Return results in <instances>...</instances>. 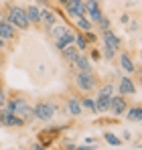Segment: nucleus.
I'll list each match as a JSON object with an SVG mask.
<instances>
[{"label": "nucleus", "mask_w": 142, "mask_h": 150, "mask_svg": "<svg viewBox=\"0 0 142 150\" xmlns=\"http://www.w3.org/2000/svg\"><path fill=\"white\" fill-rule=\"evenodd\" d=\"M6 23L10 26H14V28H21V30H26L28 28V18H26V10L21 8V6H10L8 8V14H6V18H4Z\"/></svg>", "instance_id": "nucleus-1"}, {"label": "nucleus", "mask_w": 142, "mask_h": 150, "mask_svg": "<svg viewBox=\"0 0 142 150\" xmlns=\"http://www.w3.org/2000/svg\"><path fill=\"white\" fill-rule=\"evenodd\" d=\"M33 112H35V120H41V122H51L55 118V112H57V105L53 101H37L33 105Z\"/></svg>", "instance_id": "nucleus-2"}, {"label": "nucleus", "mask_w": 142, "mask_h": 150, "mask_svg": "<svg viewBox=\"0 0 142 150\" xmlns=\"http://www.w3.org/2000/svg\"><path fill=\"white\" fill-rule=\"evenodd\" d=\"M75 85H77L79 91L89 93V91H94L97 87V77L94 73H77L75 75Z\"/></svg>", "instance_id": "nucleus-3"}, {"label": "nucleus", "mask_w": 142, "mask_h": 150, "mask_svg": "<svg viewBox=\"0 0 142 150\" xmlns=\"http://www.w3.org/2000/svg\"><path fill=\"white\" fill-rule=\"evenodd\" d=\"M126 108H128V101H126L124 96H112L108 112H112V116H122L126 112Z\"/></svg>", "instance_id": "nucleus-4"}, {"label": "nucleus", "mask_w": 142, "mask_h": 150, "mask_svg": "<svg viewBox=\"0 0 142 150\" xmlns=\"http://www.w3.org/2000/svg\"><path fill=\"white\" fill-rule=\"evenodd\" d=\"M2 126H6V128H23L26 122H24L21 116H16V114H12V112H6L4 110V114H2Z\"/></svg>", "instance_id": "nucleus-5"}, {"label": "nucleus", "mask_w": 142, "mask_h": 150, "mask_svg": "<svg viewBox=\"0 0 142 150\" xmlns=\"http://www.w3.org/2000/svg\"><path fill=\"white\" fill-rule=\"evenodd\" d=\"M65 12L73 16V18H79V16H85V6H83V0H69V4L65 6Z\"/></svg>", "instance_id": "nucleus-6"}, {"label": "nucleus", "mask_w": 142, "mask_h": 150, "mask_svg": "<svg viewBox=\"0 0 142 150\" xmlns=\"http://www.w3.org/2000/svg\"><path fill=\"white\" fill-rule=\"evenodd\" d=\"M102 41H104L106 47H110V49H114V51H118L120 47H122V39H120L116 33H112V30L102 33Z\"/></svg>", "instance_id": "nucleus-7"}, {"label": "nucleus", "mask_w": 142, "mask_h": 150, "mask_svg": "<svg viewBox=\"0 0 142 150\" xmlns=\"http://www.w3.org/2000/svg\"><path fill=\"white\" fill-rule=\"evenodd\" d=\"M41 25L45 26L47 30H51L53 26L57 25V12L51 10V8H43L41 10Z\"/></svg>", "instance_id": "nucleus-8"}, {"label": "nucleus", "mask_w": 142, "mask_h": 150, "mask_svg": "<svg viewBox=\"0 0 142 150\" xmlns=\"http://www.w3.org/2000/svg\"><path fill=\"white\" fill-rule=\"evenodd\" d=\"M71 65H73V69H75L77 73H92V69H94V67H92V61H89L85 55H79Z\"/></svg>", "instance_id": "nucleus-9"}, {"label": "nucleus", "mask_w": 142, "mask_h": 150, "mask_svg": "<svg viewBox=\"0 0 142 150\" xmlns=\"http://www.w3.org/2000/svg\"><path fill=\"white\" fill-rule=\"evenodd\" d=\"M118 91H120L118 96H124V98H126V96H132V93H136V85H134V81H132V79H130L128 75L120 79Z\"/></svg>", "instance_id": "nucleus-10"}, {"label": "nucleus", "mask_w": 142, "mask_h": 150, "mask_svg": "<svg viewBox=\"0 0 142 150\" xmlns=\"http://www.w3.org/2000/svg\"><path fill=\"white\" fill-rule=\"evenodd\" d=\"M14 37H16L14 26H10L6 21H0V39L2 41H12Z\"/></svg>", "instance_id": "nucleus-11"}, {"label": "nucleus", "mask_w": 142, "mask_h": 150, "mask_svg": "<svg viewBox=\"0 0 142 150\" xmlns=\"http://www.w3.org/2000/svg\"><path fill=\"white\" fill-rule=\"evenodd\" d=\"M75 35H77V33H73V30H69V33H65V35H63L61 39H55V47H57L59 51H63L65 47H69L71 43L75 41Z\"/></svg>", "instance_id": "nucleus-12"}, {"label": "nucleus", "mask_w": 142, "mask_h": 150, "mask_svg": "<svg viewBox=\"0 0 142 150\" xmlns=\"http://www.w3.org/2000/svg\"><path fill=\"white\" fill-rule=\"evenodd\" d=\"M26 18H28V23H33V25H41V8H39L37 4H31V6L26 8Z\"/></svg>", "instance_id": "nucleus-13"}, {"label": "nucleus", "mask_w": 142, "mask_h": 150, "mask_svg": "<svg viewBox=\"0 0 142 150\" xmlns=\"http://www.w3.org/2000/svg\"><path fill=\"white\" fill-rule=\"evenodd\" d=\"M120 65H122V69L128 75L136 71V65H134V61H132V57H130L128 53H122V55H120Z\"/></svg>", "instance_id": "nucleus-14"}, {"label": "nucleus", "mask_w": 142, "mask_h": 150, "mask_svg": "<svg viewBox=\"0 0 142 150\" xmlns=\"http://www.w3.org/2000/svg\"><path fill=\"white\" fill-rule=\"evenodd\" d=\"M126 118L128 122H140L142 120V108L140 105H132V108H126Z\"/></svg>", "instance_id": "nucleus-15"}, {"label": "nucleus", "mask_w": 142, "mask_h": 150, "mask_svg": "<svg viewBox=\"0 0 142 150\" xmlns=\"http://www.w3.org/2000/svg\"><path fill=\"white\" fill-rule=\"evenodd\" d=\"M67 110H69L71 116H75V118L81 116V110H83V108H81V101L77 100V98H69V100H67Z\"/></svg>", "instance_id": "nucleus-16"}, {"label": "nucleus", "mask_w": 142, "mask_h": 150, "mask_svg": "<svg viewBox=\"0 0 142 150\" xmlns=\"http://www.w3.org/2000/svg\"><path fill=\"white\" fill-rule=\"evenodd\" d=\"M110 100L112 98H108V96H99L97 93V98H95V112H108V108H110Z\"/></svg>", "instance_id": "nucleus-17"}, {"label": "nucleus", "mask_w": 142, "mask_h": 150, "mask_svg": "<svg viewBox=\"0 0 142 150\" xmlns=\"http://www.w3.org/2000/svg\"><path fill=\"white\" fill-rule=\"evenodd\" d=\"M61 55H63V59H65L67 63H73V61H75V59H77V57L81 55V53L75 49L73 45H69V47H65V49L61 51Z\"/></svg>", "instance_id": "nucleus-18"}, {"label": "nucleus", "mask_w": 142, "mask_h": 150, "mask_svg": "<svg viewBox=\"0 0 142 150\" xmlns=\"http://www.w3.org/2000/svg\"><path fill=\"white\" fill-rule=\"evenodd\" d=\"M75 25L79 30H83V33H89V30H94V23L87 18V16H79V18H75Z\"/></svg>", "instance_id": "nucleus-19"}, {"label": "nucleus", "mask_w": 142, "mask_h": 150, "mask_svg": "<svg viewBox=\"0 0 142 150\" xmlns=\"http://www.w3.org/2000/svg\"><path fill=\"white\" fill-rule=\"evenodd\" d=\"M69 30H71V28L67 25H55L49 33H51V37H53V39H61V37H63L65 33H69Z\"/></svg>", "instance_id": "nucleus-20"}, {"label": "nucleus", "mask_w": 142, "mask_h": 150, "mask_svg": "<svg viewBox=\"0 0 142 150\" xmlns=\"http://www.w3.org/2000/svg\"><path fill=\"white\" fill-rule=\"evenodd\" d=\"M73 43H75V49L79 51V53L89 47V45H87V41H85V37H83L81 33H79V35H75V41H73Z\"/></svg>", "instance_id": "nucleus-21"}, {"label": "nucleus", "mask_w": 142, "mask_h": 150, "mask_svg": "<svg viewBox=\"0 0 142 150\" xmlns=\"http://www.w3.org/2000/svg\"><path fill=\"white\" fill-rule=\"evenodd\" d=\"M104 140H106L108 144H112V146H120V144H122V140H120L116 134H112V132H106V134H104Z\"/></svg>", "instance_id": "nucleus-22"}, {"label": "nucleus", "mask_w": 142, "mask_h": 150, "mask_svg": "<svg viewBox=\"0 0 142 150\" xmlns=\"http://www.w3.org/2000/svg\"><path fill=\"white\" fill-rule=\"evenodd\" d=\"M79 101H81V108H85V110H89V112L95 114V100L94 98H83V100H79Z\"/></svg>", "instance_id": "nucleus-23"}, {"label": "nucleus", "mask_w": 142, "mask_h": 150, "mask_svg": "<svg viewBox=\"0 0 142 150\" xmlns=\"http://www.w3.org/2000/svg\"><path fill=\"white\" fill-rule=\"evenodd\" d=\"M83 6H85V14H89V12H94V10L99 8V2L97 0H85Z\"/></svg>", "instance_id": "nucleus-24"}, {"label": "nucleus", "mask_w": 142, "mask_h": 150, "mask_svg": "<svg viewBox=\"0 0 142 150\" xmlns=\"http://www.w3.org/2000/svg\"><path fill=\"white\" fill-rule=\"evenodd\" d=\"M99 96H108V98H112V96H114V85H112V83H104V85L99 87Z\"/></svg>", "instance_id": "nucleus-25"}, {"label": "nucleus", "mask_w": 142, "mask_h": 150, "mask_svg": "<svg viewBox=\"0 0 142 150\" xmlns=\"http://www.w3.org/2000/svg\"><path fill=\"white\" fill-rule=\"evenodd\" d=\"M102 16H104V12H102V8H97V10H94V12H89V21H92V23H99V21H102Z\"/></svg>", "instance_id": "nucleus-26"}, {"label": "nucleus", "mask_w": 142, "mask_h": 150, "mask_svg": "<svg viewBox=\"0 0 142 150\" xmlns=\"http://www.w3.org/2000/svg\"><path fill=\"white\" fill-rule=\"evenodd\" d=\"M110 23H112V21H110V18H108V16L104 14V16H102V21L97 23V25H99V28H102V33H106V30H110Z\"/></svg>", "instance_id": "nucleus-27"}, {"label": "nucleus", "mask_w": 142, "mask_h": 150, "mask_svg": "<svg viewBox=\"0 0 142 150\" xmlns=\"http://www.w3.org/2000/svg\"><path fill=\"white\" fill-rule=\"evenodd\" d=\"M99 53H104L102 57H106V59H114V55H116V51L110 49V47H106V45H104V49L99 51Z\"/></svg>", "instance_id": "nucleus-28"}, {"label": "nucleus", "mask_w": 142, "mask_h": 150, "mask_svg": "<svg viewBox=\"0 0 142 150\" xmlns=\"http://www.w3.org/2000/svg\"><path fill=\"white\" fill-rule=\"evenodd\" d=\"M87 59H89V61H95V63H97V61L102 59V53H99L97 49H92V51H89V57H87Z\"/></svg>", "instance_id": "nucleus-29"}, {"label": "nucleus", "mask_w": 142, "mask_h": 150, "mask_svg": "<svg viewBox=\"0 0 142 150\" xmlns=\"http://www.w3.org/2000/svg\"><path fill=\"white\" fill-rule=\"evenodd\" d=\"M83 37H85V41H87V45H94L95 41H97V37L94 35V30H89V33H85Z\"/></svg>", "instance_id": "nucleus-30"}, {"label": "nucleus", "mask_w": 142, "mask_h": 150, "mask_svg": "<svg viewBox=\"0 0 142 150\" xmlns=\"http://www.w3.org/2000/svg\"><path fill=\"white\" fill-rule=\"evenodd\" d=\"M4 103H6V91L4 87H0V108H4Z\"/></svg>", "instance_id": "nucleus-31"}, {"label": "nucleus", "mask_w": 142, "mask_h": 150, "mask_svg": "<svg viewBox=\"0 0 142 150\" xmlns=\"http://www.w3.org/2000/svg\"><path fill=\"white\" fill-rule=\"evenodd\" d=\"M73 150H97V146H94V144H85V146H75Z\"/></svg>", "instance_id": "nucleus-32"}, {"label": "nucleus", "mask_w": 142, "mask_h": 150, "mask_svg": "<svg viewBox=\"0 0 142 150\" xmlns=\"http://www.w3.org/2000/svg\"><path fill=\"white\" fill-rule=\"evenodd\" d=\"M120 23H122V25H128V23H130V16H128V14H122V16H120Z\"/></svg>", "instance_id": "nucleus-33"}, {"label": "nucleus", "mask_w": 142, "mask_h": 150, "mask_svg": "<svg viewBox=\"0 0 142 150\" xmlns=\"http://www.w3.org/2000/svg\"><path fill=\"white\" fill-rule=\"evenodd\" d=\"M31 150H47V148H45L43 144H39V142H35V144L31 146Z\"/></svg>", "instance_id": "nucleus-34"}, {"label": "nucleus", "mask_w": 142, "mask_h": 150, "mask_svg": "<svg viewBox=\"0 0 142 150\" xmlns=\"http://www.w3.org/2000/svg\"><path fill=\"white\" fill-rule=\"evenodd\" d=\"M4 49H6V41H2V39H0V53H2Z\"/></svg>", "instance_id": "nucleus-35"}, {"label": "nucleus", "mask_w": 142, "mask_h": 150, "mask_svg": "<svg viewBox=\"0 0 142 150\" xmlns=\"http://www.w3.org/2000/svg\"><path fill=\"white\" fill-rule=\"evenodd\" d=\"M57 2H59L61 6H67V4H69V0H57Z\"/></svg>", "instance_id": "nucleus-36"}, {"label": "nucleus", "mask_w": 142, "mask_h": 150, "mask_svg": "<svg viewBox=\"0 0 142 150\" xmlns=\"http://www.w3.org/2000/svg\"><path fill=\"white\" fill-rule=\"evenodd\" d=\"M2 114H4V110H0V122H2Z\"/></svg>", "instance_id": "nucleus-37"}, {"label": "nucleus", "mask_w": 142, "mask_h": 150, "mask_svg": "<svg viewBox=\"0 0 142 150\" xmlns=\"http://www.w3.org/2000/svg\"><path fill=\"white\" fill-rule=\"evenodd\" d=\"M0 65H2V59H0Z\"/></svg>", "instance_id": "nucleus-38"}]
</instances>
